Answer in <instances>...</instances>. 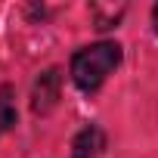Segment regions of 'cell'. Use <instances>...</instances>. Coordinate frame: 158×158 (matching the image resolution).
<instances>
[{
  "mask_svg": "<svg viewBox=\"0 0 158 158\" xmlns=\"http://www.w3.org/2000/svg\"><path fill=\"white\" fill-rule=\"evenodd\" d=\"M152 31H155V34H158V3H155V6H152Z\"/></svg>",
  "mask_w": 158,
  "mask_h": 158,
  "instance_id": "cell-5",
  "label": "cell"
},
{
  "mask_svg": "<svg viewBox=\"0 0 158 158\" xmlns=\"http://www.w3.org/2000/svg\"><path fill=\"white\" fill-rule=\"evenodd\" d=\"M102 149H106V133L96 124L81 127L71 139V158H96Z\"/></svg>",
  "mask_w": 158,
  "mask_h": 158,
  "instance_id": "cell-3",
  "label": "cell"
},
{
  "mask_svg": "<svg viewBox=\"0 0 158 158\" xmlns=\"http://www.w3.org/2000/svg\"><path fill=\"white\" fill-rule=\"evenodd\" d=\"M124 59V50L121 44L115 40H99V44H90V47H81L74 56H71V81L77 90H84V93H93L106 84V77L121 65Z\"/></svg>",
  "mask_w": 158,
  "mask_h": 158,
  "instance_id": "cell-1",
  "label": "cell"
},
{
  "mask_svg": "<svg viewBox=\"0 0 158 158\" xmlns=\"http://www.w3.org/2000/svg\"><path fill=\"white\" fill-rule=\"evenodd\" d=\"M16 99H13V87L10 84H0V136L6 130L16 127Z\"/></svg>",
  "mask_w": 158,
  "mask_h": 158,
  "instance_id": "cell-4",
  "label": "cell"
},
{
  "mask_svg": "<svg viewBox=\"0 0 158 158\" xmlns=\"http://www.w3.org/2000/svg\"><path fill=\"white\" fill-rule=\"evenodd\" d=\"M59 90H62V71L59 68L40 71L31 84V112L34 115H50L59 102Z\"/></svg>",
  "mask_w": 158,
  "mask_h": 158,
  "instance_id": "cell-2",
  "label": "cell"
}]
</instances>
